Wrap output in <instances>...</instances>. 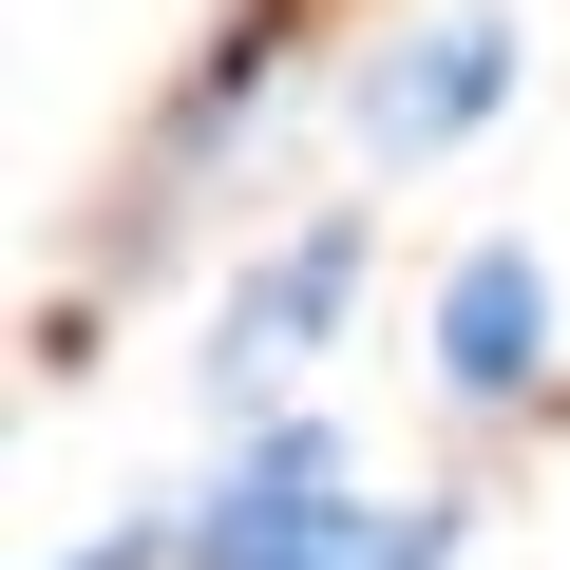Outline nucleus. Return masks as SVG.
<instances>
[{"label":"nucleus","mask_w":570,"mask_h":570,"mask_svg":"<svg viewBox=\"0 0 570 570\" xmlns=\"http://www.w3.org/2000/svg\"><path fill=\"white\" fill-rule=\"evenodd\" d=\"M362 266H381V228H362V209L266 228V247L209 285V343H190L209 419H285V400H305V362H324V343H343V305H362Z\"/></svg>","instance_id":"nucleus-1"},{"label":"nucleus","mask_w":570,"mask_h":570,"mask_svg":"<svg viewBox=\"0 0 570 570\" xmlns=\"http://www.w3.org/2000/svg\"><path fill=\"white\" fill-rule=\"evenodd\" d=\"M494 115H513V20H494V0H438V20L362 39V77H343V153L362 171H438Z\"/></svg>","instance_id":"nucleus-2"},{"label":"nucleus","mask_w":570,"mask_h":570,"mask_svg":"<svg viewBox=\"0 0 570 570\" xmlns=\"http://www.w3.org/2000/svg\"><path fill=\"white\" fill-rule=\"evenodd\" d=\"M475 551V494L456 475H419V494H362V513H324L305 551H266V570H456Z\"/></svg>","instance_id":"nucleus-5"},{"label":"nucleus","mask_w":570,"mask_h":570,"mask_svg":"<svg viewBox=\"0 0 570 570\" xmlns=\"http://www.w3.org/2000/svg\"><path fill=\"white\" fill-rule=\"evenodd\" d=\"M551 247L532 228H475L456 266H438V305H419V381L456 400V419H532L551 400Z\"/></svg>","instance_id":"nucleus-3"},{"label":"nucleus","mask_w":570,"mask_h":570,"mask_svg":"<svg viewBox=\"0 0 570 570\" xmlns=\"http://www.w3.org/2000/svg\"><path fill=\"white\" fill-rule=\"evenodd\" d=\"M171 551H190V513H171V494H153V513H115V532H96V551H58V570H171Z\"/></svg>","instance_id":"nucleus-6"},{"label":"nucleus","mask_w":570,"mask_h":570,"mask_svg":"<svg viewBox=\"0 0 570 570\" xmlns=\"http://www.w3.org/2000/svg\"><path fill=\"white\" fill-rule=\"evenodd\" d=\"M171 513H190L171 570H266V551H305L324 513H362V456H343V419L285 400V419H228V456H209Z\"/></svg>","instance_id":"nucleus-4"}]
</instances>
